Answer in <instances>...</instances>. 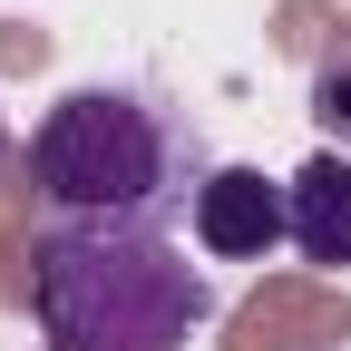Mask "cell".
<instances>
[{"label":"cell","instance_id":"1","mask_svg":"<svg viewBox=\"0 0 351 351\" xmlns=\"http://www.w3.org/2000/svg\"><path fill=\"white\" fill-rule=\"evenodd\" d=\"M39 341L49 351H186L215 293L166 225H49L29 263Z\"/></svg>","mask_w":351,"mask_h":351},{"label":"cell","instance_id":"2","mask_svg":"<svg viewBox=\"0 0 351 351\" xmlns=\"http://www.w3.org/2000/svg\"><path fill=\"white\" fill-rule=\"evenodd\" d=\"M29 176L59 225H166L195 215L215 166L195 156V127H176L137 88H69L29 137Z\"/></svg>","mask_w":351,"mask_h":351},{"label":"cell","instance_id":"3","mask_svg":"<svg viewBox=\"0 0 351 351\" xmlns=\"http://www.w3.org/2000/svg\"><path fill=\"white\" fill-rule=\"evenodd\" d=\"M195 244H205V254H225V263H254V254L293 244L283 186H274L263 166H215L205 186H195Z\"/></svg>","mask_w":351,"mask_h":351},{"label":"cell","instance_id":"4","mask_svg":"<svg viewBox=\"0 0 351 351\" xmlns=\"http://www.w3.org/2000/svg\"><path fill=\"white\" fill-rule=\"evenodd\" d=\"M283 215H293V254L302 263H351V156L322 147L283 186Z\"/></svg>","mask_w":351,"mask_h":351},{"label":"cell","instance_id":"5","mask_svg":"<svg viewBox=\"0 0 351 351\" xmlns=\"http://www.w3.org/2000/svg\"><path fill=\"white\" fill-rule=\"evenodd\" d=\"M313 117L332 127V137H351V59H332V69L313 78Z\"/></svg>","mask_w":351,"mask_h":351},{"label":"cell","instance_id":"6","mask_svg":"<svg viewBox=\"0 0 351 351\" xmlns=\"http://www.w3.org/2000/svg\"><path fill=\"white\" fill-rule=\"evenodd\" d=\"M0 147H10V137H0Z\"/></svg>","mask_w":351,"mask_h":351}]
</instances>
